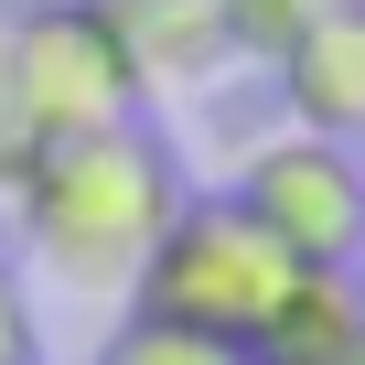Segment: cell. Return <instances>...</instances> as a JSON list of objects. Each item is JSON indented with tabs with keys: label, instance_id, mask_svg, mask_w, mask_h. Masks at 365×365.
Listing matches in <instances>:
<instances>
[{
	"label": "cell",
	"instance_id": "9",
	"mask_svg": "<svg viewBox=\"0 0 365 365\" xmlns=\"http://www.w3.org/2000/svg\"><path fill=\"white\" fill-rule=\"evenodd\" d=\"M43 344H33V301H22V279H11V258H0V365H33Z\"/></svg>",
	"mask_w": 365,
	"mask_h": 365
},
{
	"label": "cell",
	"instance_id": "1",
	"mask_svg": "<svg viewBox=\"0 0 365 365\" xmlns=\"http://www.w3.org/2000/svg\"><path fill=\"white\" fill-rule=\"evenodd\" d=\"M11 226H22V258L54 279V290H86V301H129L150 237L172 226L182 205V161L150 118H118V129H76V140H33V161L11 172Z\"/></svg>",
	"mask_w": 365,
	"mask_h": 365
},
{
	"label": "cell",
	"instance_id": "12",
	"mask_svg": "<svg viewBox=\"0 0 365 365\" xmlns=\"http://www.w3.org/2000/svg\"><path fill=\"white\" fill-rule=\"evenodd\" d=\"M354 161H365V129H354Z\"/></svg>",
	"mask_w": 365,
	"mask_h": 365
},
{
	"label": "cell",
	"instance_id": "8",
	"mask_svg": "<svg viewBox=\"0 0 365 365\" xmlns=\"http://www.w3.org/2000/svg\"><path fill=\"white\" fill-rule=\"evenodd\" d=\"M322 11H333V0H215V33H226V54H258V65H269V54H279L301 22H322Z\"/></svg>",
	"mask_w": 365,
	"mask_h": 365
},
{
	"label": "cell",
	"instance_id": "2",
	"mask_svg": "<svg viewBox=\"0 0 365 365\" xmlns=\"http://www.w3.org/2000/svg\"><path fill=\"white\" fill-rule=\"evenodd\" d=\"M301 279V258L237 205V194H182L172 226L150 237L140 279H129V312L150 322H182V333H215L247 354V333L269 322V301Z\"/></svg>",
	"mask_w": 365,
	"mask_h": 365
},
{
	"label": "cell",
	"instance_id": "7",
	"mask_svg": "<svg viewBox=\"0 0 365 365\" xmlns=\"http://www.w3.org/2000/svg\"><path fill=\"white\" fill-rule=\"evenodd\" d=\"M97 365H247V354H237V344H215V333H182V322L118 312V322H108V344H97Z\"/></svg>",
	"mask_w": 365,
	"mask_h": 365
},
{
	"label": "cell",
	"instance_id": "3",
	"mask_svg": "<svg viewBox=\"0 0 365 365\" xmlns=\"http://www.w3.org/2000/svg\"><path fill=\"white\" fill-rule=\"evenodd\" d=\"M0 65H11V97L33 118V140H76V129H118L150 108L140 54L118 33L108 0H33L22 22H0Z\"/></svg>",
	"mask_w": 365,
	"mask_h": 365
},
{
	"label": "cell",
	"instance_id": "4",
	"mask_svg": "<svg viewBox=\"0 0 365 365\" xmlns=\"http://www.w3.org/2000/svg\"><path fill=\"white\" fill-rule=\"evenodd\" d=\"M226 194H237L301 269H354V258H365V161H354V140L269 129Z\"/></svg>",
	"mask_w": 365,
	"mask_h": 365
},
{
	"label": "cell",
	"instance_id": "5",
	"mask_svg": "<svg viewBox=\"0 0 365 365\" xmlns=\"http://www.w3.org/2000/svg\"><path fill=\"white\" fill-rule=\"evenodd\" d=\"M269 76H279L290 129L354 140V129H365V0H333L322 22H301V33L269 54Z\"/></svg>",
	"mask_w": 365,
	"mask_h": 365
},
{
	"label": "cell",
	"instance_id": "10",
	"mask_svg": "<svg viewBox=\"0 0 365 365\" xmlns=\"http://www.w3.org/2000/svg\"><path fill=\"white\" fill-rule=\"evenodd\" d=\"M22 161H33V118H22V97H11V65H0V194H11Z\"/></svg>",
	"mask_w": 365,
	"mask_h": 365
},
{
	"label": "cell",
	"instance_id": "11",
	"mask_svg": "<svg viewBox=\"0 0 365 365\" xmlns=\"http://www.w3.org/2000/svg\"><path fill=\"white\" fill-rule=\"evenodd\" d=\"M333 365H365V322H354V344H344V354H333Z\"/></svg>",
	"mask_w": 365,
	"mask_h": 365
},
{
	"label": "cell",
	"instance_id": "6",
	"mask_svg": "<svg viewBox=\"0 0 365 365\" xmlns=\"http://www.w3.org/2000/svg\"><path fill=\"white\" fill-rule=\"evenodd\" d=\"M354 322H365L354 269H301V279L269 301V322L247 333V365H333V354L354 344Z\"/></svg>",
	"mask_w": 365,
	"mask_h": 365
}]
</instances>
